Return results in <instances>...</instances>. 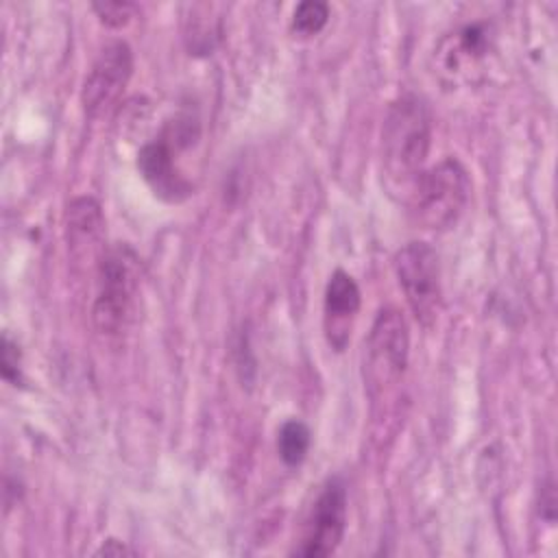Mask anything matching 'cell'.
<instances>
[{
	"label": "cell",
	"mask_w": 558,
	"mask_h": 558,
	"mask_svg": "<svg viewBox=\"0 0 558 558\" xmlns=\"http://www.w3.org/2000/svg\"><path fill=\"white\" fill-rule=\"evenodd\" d=\"M432 144V118L423 98L416 94L399 96L386 113L381 126V172L386 190L408 201Z\"/></svg>",
	"instance_id": "cell-1"
},
{
	"label": "cell",
	"mask_w": 558,
	"mask_h": 558,
	"mask_svg": "<svg viewBox=\"0 0 558 558\" xmlns=\"http://www.w3.org/2000/svg\"><path fill=\"white\" fill-rule=\"evenodd\" d=\"M410 333L403 314L397 307H384L373 320L364 344V386L373 414L397 397L408 368ZM381 414L375 416L379 421Z\"/></svg>",
	"instance_id": "cell-2"
},
{
	"label": "cell",
	"mask_w": 558,
	"mask_h": 558,
	"mask_svg": "<svg viewBox=\"0 0 558 558\" xmlns=\"http://www.w3.org/2000/svg\"><path fill=\"white\" fill-rule=\"evenodd\" d=\"M471 192L466 168L456 157H445L423 170L408 196L410 220L427 231H442L458 222Z\"/></svg>",
	"instance_id": "cell-3"
},
{
	"label": "cell",
	"mask_w": 558,
	"mask_h": 558,
	"mask_svg": "<svg viewBox=\"0 0 558 558\" xmlns=\"http://www.w3.org/2000/svg\"><path fill=\"white\" fill-rule=\"evenodd\" d=\"M98 294L92 318L98 331L118 333L129 316L140 288V259L126 244H116L100 253L96 266Z\"/></svg>",
	"instance_id": "cell-4"
},
{
	"label": "cell",
	"mask_w": 558,
	"mask_h": 558,
	"mask_svg": "<svg viewBox=\"0 0 558 558\" xmlns=\"http://www.w3.org/2000/svg\"><path fill=\"white\" fill-rule=\"evenodd\" d=\"M392 264L414 318L423 327H432L442 305L438 253L427 242H408L397 251Z\"/></svg>",
	"instance_id": "cell-5"
},
{
	"label": "cell",
	"mask_w": 558,
	"mask_h": 558,
	"mask_svg": "<svg viewBox=\"0 0 558 558\" xmlns=\"http://www.w3.org/2000/svg\"><path fill=\"white\" fill-rule=\"evenodd\" d=\"M133 74V50L126 41L116 39L100 48L96 59L89 65V72L83 81L81 102L89 118L109 116Z\"/></svg>",
	"instance_id": "cell-6"
},
{
	"label": "cell",
	"mask_w": 558,
	"mask_h": 558,
	"mask_svg": "<svg viewBox=\"0 0 558 558\" xmlns=\"http://www.w3.org/2000/svg\"><path fill=\"white\" fill-rule=\"evenodd\" d=\"M347 530V488L340 480H329L318 493L301 534L296 556L320 558L338 549Z\"/></svg>",
	"instance_id": "cell-7"
},
{
	"label": "cell",
	"mask_w": 558,
	"mask_h": 558,
	"mask_svg": "<svg viewBox=\"0 0 558 558\" xmlns=\"http://www.w3.org/2000/svg\"><path fill=\"white\" fill-rule=\"evenodd\" d=\"M179 148L161 133L146 142L137 153V170L148 187L166 203H181L192 192V181L177 166Z\"/></svg>",
	"instance_id": "cell-8"
},
{
	"label": "cell",
	"mask_w": 558,
	"mask_h": 558,
	"mask_svg": "<svg viewBox=\"0 0 558 558\" xmlns=\"http://www.w3.org/2000/svg\"><path fill=\"white\" fill-rule=\"evenodd\" d=\"M360 288L355 279L347 270H333L327 286H325V301H323V329L327 344L342 353L351 340L353 323L360 312Z\"/></svg>",
	"instance_id": "cell-9"
},
{
	"label": "cell",
	"mask_w": 558,
	"mask_h": 558,
	"mask_svg": "<svg viewBox=\"0 0 558 558\" xmlns=\"http://www.w3.org/2000/svg\"><path fill=\"white\" fill-rule=\"evenodd\" d=\"M490 48H493V31L486 22L464 24L440 41L436 50L440 72L451 78L466 76L488 57Z\"/></svg>",
	"instance_id": "cell-10"
},
{
	"label": "cell",
	"mask_w": 558,
	"mask_h": 558,
	"mask_svg": "<svg viewBox=\"0 0 558 558\" xmlns=\"http://www.w3.org/2000/svg\"><path fill=\"white\" fill-rule=\"evenodd\" d=\"M102 229H105V218H102L100 205L94 198L81 196L68 205L65 238H68V248L74 257L92 255L100 244Z\"/></svg>",
	"instance_id": "cell-11"
},
{
	"label": "cell",
	"mask_w": 558,
	"mask_h": 558,
	"mask_svg": "<svg viewBox=\"0 0 558 558\" xmlns=\"http://www.w3.org/2000/svg\"><path fill=\"white\" fill-rule=\"evenodd\" d=\"M310 445H312V432L303 421L290 418L281 425L277 434V451L283 464L299 466L307 458Z\"/></svg>",
	"instance_id": "cell-12"
},
{
	"label": "cell",
	"mask_w": 558,
	"mask_h": 558,
	"mask_svg": "<svg viewBox=\"0 0 558 558\" xmlns=\"http://www.w3.org/2000/svg\"><path fill=\"white\" fill-rule=\"evenodd\" d=\"M327 22H329V7H327V2L307 0V2L296 4L294 13H292V31L299 37L318 35L325 28Z\"/></svg>",
	"instance_id": "cell-13"
},
{
	"label": "cell",
	"mask_w": 558,
	"mask_h": 558,
	"mask_svg": "<svg viewBox=\"0 0 558 558\" xmlns=\"http://www.w3.org/2000/svg\"><path fill=\"white\" fill-rule=\"evenodd\" d=\"M0 373H2V379L9 381L11 386L22 384V353L17 342H13L7 333L2 336V342H0Z\"/></svg>",
	"instance_id": "cell-14"
},
{
	"label": "cell",
	"mask_w": 558,
	"mask_h": 558,
	"mask_svg": "<svg viewBox=\"0 0 558 558\" xmlns=\"http://www.w3.org/2000/svg\"><path fill=\"white\" fill-rule=\"evenodd\" d=\"M92 9L98 15V20L109 28L126 26L137 11L133 2H94Z\"/></svg>",
	"instance_id": "cell-15"
},
{
	"label": "cell",
	"mask_w": 558,
	"mask_h": 558,
	"mask_svg": "<svg viewBox=\"0 0 558 558\" xmlns=\"http://www.w3.org/2000/svg\"><path fill=\"white\" fill-rule=\"evenodd\" d=\"M94 554L96 556H135L137 551L118 538H107Z\"/></svg>",
	"instance_id": "cell-16"
}]
</instances>
